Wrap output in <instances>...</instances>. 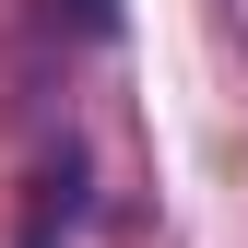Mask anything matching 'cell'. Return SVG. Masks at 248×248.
Segmentation results:
<instances>
[{
	"label": "cell",
	"mask_w": 248,
	"mask_h": 248,
	"mask_svg": "<svg viewBox=\"0 0 248 248\" xmlns=\"http://www.w3.org/2000/svg\"><path fill=\"white\" fill-rule=\"evenodd\" d=\"M71 24L83 36H118V0H71Z\"/></svg>",
	"instance_id": "cell-1"
}]
</instances>
